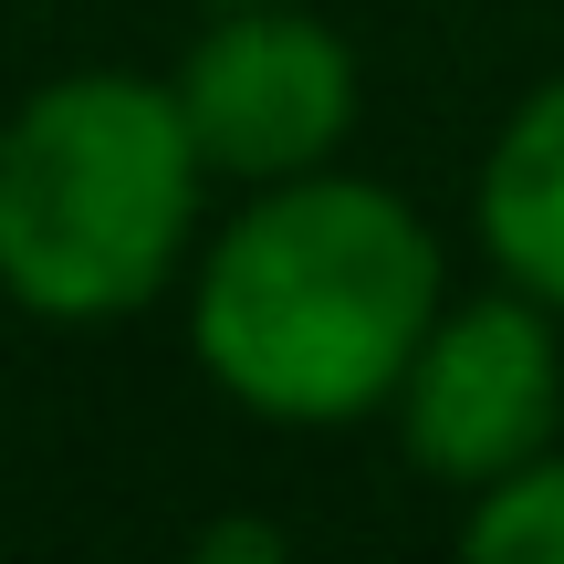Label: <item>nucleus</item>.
Returning <instances> with one entry per match:
<instances>
[{
  "instance_id": "obj_1",
  "label": "nucleus",
  "mask_w": 564,
  "mask_h": 564,
  "mask_svg": "<svg viewBox=\"0 0 564 564\" xmlns=\"http://www.w3.org/2000/svg\"><path fill=\"white\" fill-rule=\"evenodd\" d=\"M449 303L440 241L387 178L303 167L230 209L188 262V345L262 429L387 419Z\"/></svg>"
},
{
  "instance_id": "obj_2",
  "label": "nucleus",
  "mask_w": 564,
  "mask_h": 564,
  "mask_svg": "<svg viewBox=\"0 0 564 564\" xmlns=\"http://www.w3.org/2000/svg\"><path fill=\"white\" fill-rule=\"evenodd\" d=\"M199 137L158 74H53L0 126V293L42 324H126L199 262Z\"/></svg>"
},
{
  "instance_id": "obj_3",
  "label": "nucleus",
  "mask_w": 564,
  "mask_h": 564,
  "mask_svg": "<svg viewBox=\"0 0 564 564\" xmlns=\"http://www.w3.org/2000/svg\"><path fill=\"white\" fill-rule=\"evenodd\" d=\"M178 116L199 137V167L230 188H272L303 167H335L356 137V53L314 0H251V11H209L188 42Z\"/></svg>"
},
{
  "instance_id": "obj_4",
  "label": "nucleus",
  "mask_w": 564,
  "mask_h": 564,
  "mask_svg": "<svg viewBox=\"0 0 564 564\" xmlns=\"http://www.w3.org/2000/svg\"><path fill=\"white\" fill-rule=\"evenodd\" d=\"M387 419H398V449L449 491H491L502 470L544 460L554 429H564L554 303L512 293V282L481 303H440V324L408 356Z\"/></svg>"
},
{
  "instance_id": "obj_5",
  "label": "nucleus",
  "mask_w": 564,
  "mask_h": 564,
  "mask_svg": "<svg viewBox=\"0 0 564 564\" xmlns=\"http://www.w3.org/2000/svg\"><path fill=\"white\" fill-rule=\"evenodd\" d=\"M470 230H481V262L512 293L564 314V74H544L502 116L481 178H470Z\"/></svg>"
},
{
  "instance_id": "obj_6",
  "label": "nucleus",
  "mask_w": 564,
  "mask_h": 564,
  "mask_svg": "<svg viewBox=\"0 0 564 564\" xmlns=\"http://www.w3.org/2000/svg\"><path fill=\"white\" fill-rule=\"evenodd\" d=\"M460 544L481 554V564H564V449L502 470L491 491H470Z\"/></svg>"
},
{
  "instance_id": "obj_7",
  "label": "nucleus",
  "mask_w": 564,
  "mask_h": 564,
  "mask_svg": "<svg viewBox=\"0 0 564 564\" xmlns=\"http://www.w3.org/2000/svg\"><path fill=\"white\" fill-rule=\"evenodd\" d=\"M199 554H282V533L272 523H230V533H209Z\"/></svg>"
},
{
  "instance_id": "obj_8",
  "label": "nucleus",
  "mask_w": 564,
  "mask_h": 564,
  "mask_svg": "<svg viewBox=\"0 0 564 564\" xmlns=\"http://www.w3.org/2000/svg\"><path fill=\"white\" fill-rule=\"evenodd\" d=\"M199 11H251V0H199Z\"/></svg>"
}]
</instances>
